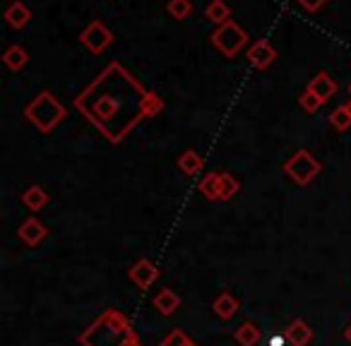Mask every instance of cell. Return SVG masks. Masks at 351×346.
Masks as SVG:
<instances>
[{
    "instance_id": "obj_1",
    "label": "cell",
    "mask_w": 351,
    "mask_h": 346,
    "mask_svg": "<svg viewBox=\"0 0 351 346\" xmlns=\"http://www.w3.org/2000/svg\"><path fill=\"white\" fill-rule=\"evenodd\" d=\"M147 89L118 60L108 63L82 92L75 97V108L106 137L118 145L145 116Z\"/></svg>"
},
{
    "instance_id": "obj_2",
    "label": "cell",
    "mask_w": 351,
    "mask_h": 346,
    "mask_svg": "<svg viewBox=\"0 0 351 346\" xmlns=\"http://www.w3.org/2000/svg\"><path fill=\"white\" fill-rule=\"evenodd\" d=\"M135 336L132 325L121 310L108 308L104 310L87 330L80 334L82 346H125Z\"/></svg>"
},
{
    "instance_id": "obj_3",
    "label": "cell",
    "mask_w": 351,
    "mask_h": 346,
    "mask_svg": "<svg viewBox=\"0 0 351 346\" xmlns=\"http://www.w3.org/2000/svg\"><path fill=\"white\" fill-rule=\"evenodd\" d=\"M25 118L39 132L49 135V132L65 118V106L49 92V89H44V92H39L29 103H27Z\"/></svg>"
},
{
    "instance_id": "obj_4",
    "label": "cell",
    "mask_w": 351,
    "mask_h": 346,
    "mask_svg": "<svg viewBox=\"0 0 351 346\" xmlns=\"http://www.w3.org/2000/svg\"><path fill=\"white\" fill-rule=\"evenodd\" d=\"M212 44H215V49L219 51L221 55H226V58H236V55L241 53V49L248 44V34H245V32L241 29L234 20H229L215 29V34H212Z\"/></svg>"
},
{
    "instance_id": "obj_5",
    "label": "cell",
    "mask_w": 351,
    "mask_h": 346,
    "mask_svg": "<svg viewBox=\"0 0 351 346\" xmlns=\"http://www.w3.org/2000/svg\"><path fill=\"white\" fill-rule=\"evenodd\" d=\"M284 173H287L291 181H296L298 186H308V183H313V178L320 173V161L308 149H298L296 154L284 164Z\"/></svg>"
},
{
    "instance_id": "obj_6",
    "label": "cell",
    "mask_w": 351,
    "mask_h": 346,
    "mask_svg": "<svg viewBox=\"0 0 351 346\" xmlns=\"http://www.w3.org/2000/svg\"><path fill=\"white\" fill-rule=\"evenodd\" d=\"M80 41H82L84 49L92 51L94 55H101L104 51H106L108 46L113 44V32L108 29V27L104 25L101 20H94V22H89V25L82 29V34H80Z\"/></svg>"
},
{
    "instance_id": "obj_7",
    "label": "cell",
    "mask_w": 351,
    "mask_h": 346,
    "mask_svg": "<svg viewBox=\"0 0 351 346\" xmlns=\"http://www.w3.org/2000/svg\"><path fill=\"white\" fill-rule=\"evenodd\" d=\"M245 58H248V63L253 65L255 70H267L269 65L277 60V51H274V46L269 44L267 39H258L250 44Z\"/></svg>"
},
{
    "instance_id": "obj_8",
    "label": "cell",
    "mask_w": 351,
    "mask_h": 346,
    "mask_svg": "<svg viewBox=\"0 0 351 346\" xmlns=\"http://www.w3.org/2000/svg\"><path fill=\"white\" fill-rule=\"evenodd\" d=\"M130 279L135 282V286H140L142 291H147V288L152 286V284L159 279V269H156V264L154 262H149L147 258H142V260H137L135 264L130 267Z\"/></svg>"
},
{
    "instance_id": "obj_9",
    "label": "cell",
    "mask_w": 351,
    "mask_h": 346,
    "mask_svg": "<svg viewBox=\"0 0 351 346\" xmlns=\"http://www.w3.org/2000/svg\"><path fill=\"white\" fill-rule=\"evenodd\" d=\"M32 20V10L22 3V0H12L10 5L5 8V22L12 29H25Z\"/></svg>"
},
{
    "instance_id": "obj_10",
    "label": "cell",
    "mask_w": 351,
    "mask_h": 346,
    "mask_svg": "<svg viewBox=\"0 0 351 346\" xmlns=\"http://www.w3.org/2000/svg\"><path fill=\"white\" fill-rule=\"evenodd\" d=\"M17 236H20L22 240H25L27 245H39L41 240L49 236V231H46V226L41 224L39 219H34V217H29V219L25 221V224L17 229Z\"/></svg>"
},
{
    "instance_id": "obj_11",
    "label": "cell",
    "mask_w": 351,
    "mask_h": 346,
    "mask_svg": "<svg viewBox=\"0 0 351 346\" xmlns=\"http://www.w3.org/2000/svg\"><path fill=\"white\" fill-rule=\"evenodd\" d=\"M308 89H311L313 94H317V97L322 99V101H327V99H332L337 94V82L332 79V75L327 73H317L315 77L308 82Z\"/></svg>"
},
{
    "instance_id": "obj_12",
    "label": "cell",
    "mask_w": 351,
    "mask_h": 346,
    "mask_svg": "<svg viewBox=\"0 0 351 346\" xmlns=\"http://www.w3.org/2000/svg\"><path fill=\"white\" fill-rule=\"evenodd\" d=\"M287 339H289V344L291 346H308L313 341V330L308 327V322L306 320H293L291 325H289V330H287Z\"/></svg>"
},
{
    "instance_id": "obj_13",
    "label": "cell",
    "mask_w": 351,
    "mask_h": 346,
    "mask_svg": "<svg viewBox=\"0 0 351 346\" xmlns=\"http://www.w3.org/2000/svg\"><path fill=\"white\" fill-rule=\"evenodd\" d=\"M22 202H25L27 210L39 212L49 205V193H46L41 186H29L25 193H22Z\"/></svg>"
},
{
    "instance_id": "obj_14",
    "label": "cell",
    "mask_w": 351,
    "mask_h": 346,
    "mask_svg": "<svg viewBox=\"0 0 351 346\" xmlns=\"http://www.w3.org/2000/svg\"><path fill=\"white\" fill-rule=\"evenodd\" d=\"M154 308L161 312V315H173L178 308H181V298L176 296L171 288H161L154 296Z\"/></svg>"
},
{
    "instance_id": "obj_15",
    "label": "cell",
    "mask_w": 351,
    "mask_h": 346,
    "mask_svg": "<svg viewBox=\"0 0 351 346\" xmlns=\"http://www.w3.org/2000/svg\"><path fill=\"white\" fill-rule=\"evenodd\" d=\"M212 310H215L221 320H231V317L236 315V310H239V301H236L229 291H224V293L217 296L215 303H212Z\"/></svg>"
},
{
    "instance_id": "obj_16",
    "label": "cell",
    "mask_w": 351,
    "mask_h": 346,
    "mask_svg": "<svg viewBox=\"0 0 351 346\" xmlns=\"http://www.w3.org/2000/svg\"><path fill=\"white\" fill-rule=\"evenodd\" d=\"M200 193L207 200H221V171H212L200 181Z\"/></svg>"
},
{
    "instance_id": "obj_17",
    "label": "cell",
    "mask_w": 351,
    "mask_h": 346,
    "mask_svg": "<svg viewBox=\"0 0 351 346\" xmlns=\"http://www.w3.org/2000/svg\"><path fill=\"white\" fill-rule=\"evenodd\" d=\"M178 169H181L186 176H195V173H200V171L205 169V159H202L197 151L188 149L178 156Z\"/></svg>"
},
{
    "instance_id": "obj_18",
    "label": "cell",
    "mask_w": 351,
    "mask_h": 346,
    "mask_svg": "<svg viewBox=\"0 0 351 346\" xmlns=\"http://www.w3.org/2000/svg\"><path fill=\"white\" fill-rule=\"evenodd\" d=\"M3 60H5V65L10 70H22L27 63H29V53H27L25 49H22L20 44H12V46H8L5 49V53H3Z\"/></svg>"
},
{
    "instance_id": "obj_19",
    "label": "cell",
    "mask_w": 351,
    "mask_h": 346,
    "mask_svg": "<svg viewBox=\"0 0 351 346\" xmlns=\"http://www.w3.org/2000/svg\"><path fill=\"white\" fill-rule=\"evenodd\" d=\"M205 17L210 22H215V25H224L231 17V8L226 5L224 0H210L205 8Z\"/></svg>"
},
{
    "instance_id": "obj_20",
    "label": "cell",
    "mask_w": 351,
    "mask_h": 346,
    "mask_svg": "<svg viewBox=\"0 0 351 346\" xmlns=\"http://www.w3.org/2000/svg\"><path fill=\"white\" fill-rule=\"evenodd\" d=\"M260 339H263V332H260V327L253 325V322H243V325L236 330V341H239L241 346H255Z\"/></svg>"
},
{
    "instance_id": "obj_21",
    "label": "cell",
    "mask_w": 351,
    "mask_h": 346,
    "mask_svg": "<svg viewBox=\"0 0 351 346\" xmlns=\"http://www.w3.org/2000/svg\"><path fill=\"white\" fill-rule=\"evenodd\" d=\"M193 0H169L166 3V12H169L173 20H186V17L193 15Z\"/></svg>"
},
{
    "instance_id": "obj_22",
    "label": "cell",
    "mask_w": 351,
    "mask_h": 346,
    "mask_svg": "<svg viewBox=\"0 0 351 346\" xmlns=\"http://www.w3.org/2000/svg\"><path fill=\"white\" fill-rule=\"evenodd\" d=\"M330 125L339 132H346L351 127V111L349 106H339L330 113Z\"/></svg>"
},
{
    "instance_id": "obj_23",
    "label": "cell",
    "mask_w": 351,
    "mask_h": 346,
    "mask_svg": "<svg viewBox=\"0 0 351 346\" xmlns=\"http://www.w3.org/2000/svg\"><path fill=\"white\" fill-rule=\"evenodd\" d=\"M164 111V99L159 97L156 92H147L145 97V116L147 118H154Z\"/></svg>"
},
{
    "instance_id": "obj_24",
    "label": "cell",
    "mask_w": 351,
    "mask_h": 346,
    "mask_svg": "<svg viewBox=\"0 0 351 346\" xmlns=\"http://www.w3.org/2000/svg\"><path fill=\"white\" fill-rule=\"evenodd\" d=\"M239 190H241V183L236 181L231 173H224V171H221V200H231Z\"/></svg>"
},
{
    "instance_id": "obj_25",
    "label": "cell",
    "mask_w": 351,
    "mask_h": 346,
    "mask_svg": "<svg viewBox=\"0 0 351 346\" xmlns=\"http://www.w3.org/2000/svg\"><path fill=\"white\" fill-rule=\"evenodd\" d=\"M298 103H301V108H303V111H308V113H315L317 108H320L325 101H322V99L317 97V94H313L311 89H306V92H303L301 97H298Z\"/></svg>"
},
{
    "instance_id": "obj_26",
    "label": "cell",
    "mask_w": 351,
    "mask_h": 346,
    "mask_svg": "<svg viewBox=\"0 0 351 346\" xmlns=\"http://www.w3.org/2000/svg\"><path fill=\"white\" fill-rule=\"evenodd\" d=\"M186 339H188V336L183 334L181 330H173V332H171L169 336H166L164 341H161L159 346H183V344H186Z\"/></svg>"
},
{
    "instance_id": "obj_27",
    "label": "cell",
    "mask_w": 351,
    "mask_h": 346,
    "mask_svg": "<svg viewBox=\"0 0 351 346\" xmlns=\"http://www.w3.org/2000/svg\"><path fill=\"white\" fill-rule=\"evenodd\" d=\"M296 3L303 8V10H308V12H317L322 5H325L327 0H296Z\"/></svg>"
},
{
    "instance_id": "obj_28",
    "label": "cell",
    "mask_w": 351,
    "mask_h": 346,
    "mask_svg": "<svg viewBox=\"0 0 351 346\" xmlns=\"http://www.w3.org/2000/svg\"><path fill=\"white\" fill-rule=\"evenodd\" d=\"M287 334H272V336H269V339H267V344L269 346H284V344H287Z\"/></svg>"
},
{
    "instance_id": "obj_29",
    "label": "cell",
    "mask_w": 351,
    "mask_h": 346,
    "mask_svg": "<svg viewBox=\"0 0 351 346\" xmlns=\"http://www.w3.org/2000/svg\"><path fill=\"white\" fill-rule=\"evenodd\" d=\"M125 346H142V344H140V339H137V334H135V336H132V339H130V341H128V344H125Z\"/></svg>"
},
{
    "instance_id": "obj_30",
    "label": "cell",
    "mask_w": 351,
    "mask_h": 346,
    "mask_svg": "<svg viewBox=\"0 0 351 346\" xmlns=\"http://www.w3.org/2000/svg\"><path fill=\"white\" fill-rule=\"evenodd\" d=\"M344 336H346V341H349V344H351V325H349V327H346V332H344Z\"/></svg>"
},
{
    "instance_id": "obj_31",
    "label": "cell",
    "mask_w": 351,
    "mask_h": 346,
    "mask_svg": "<svg viewBox=\"0 0 351 346\" xmlns=\"http://www.w3.org/2000/svg\"><path fill=\"white\" fill-rule=\"evenodd\" d=\"M183 346H197V344L193 339H186V344H183Z\"/></svg>"
},
{
    "instance_id": "obj_32",
    "label": "cell",
    "mask_w": 351,
    "mask_h": 346,
    "mask_svg": "<svg viewBox=\"0 0 351 346\" xmlns=\"http://www.w3.org/2000/svg\"><path fill=\"white\" fill-rule=\"evenodd\" d=\"M346 106H349V111H351V101H349V103H346Z\"/></svg>"
},
{
    "instance_id": "obj_33",
    "label": "cell",
    "mask_w": 351,
    "mask_h": 346,
    "mask_svg": "<svg viewBox=\"0 0 351 346\" xmlns=\"http://www.w3.org/2000/svg\"><path fill=\"white\" fill-rule=\"evenodd\" d=\"M349 92H351V87H349Z\"/></svg>"
}]
</instances>
